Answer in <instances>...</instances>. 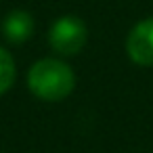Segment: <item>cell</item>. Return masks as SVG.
Here are the masks:
<instances>
[{
    "instance_id": "6da1fadb",
    "label": "cell",
    "mask_w": 153,
    "mask_h": 153,
    "mask_svg": "<svg viewBox=\"0 0 153 153\" xmlns=\"http://www.w3.org/2000/svg\"><path fill=\"white\" fill-rule=\"evenodd\" d=\"M27 88L34 97L59 103L67 99L76 88V74L63 61L55 57H46L36 61L27 71Z\"/></svg>"
},
{
    "instance_id": "277c9868",
    "label": "cell",
    "mask_w": 153,
    "mask_h": 153,
    "mask_svg": "<svg viewBox=\"0 0 153 153\" xmlns=\"http://www.w3.org/2000/svg\"><path fill=\"white\" fill-rule=\"evenodd\" d=\"M34 34V17L27 11H11L2 19V36L11 44H23Z\"/></svg>"
},
{
    "instance_id": "3957f363",
    "label": "cell",
    "mask_w": 153,
    "mask_h": 153,
    "mask_svg": "<svg viewBox=\"0 0 153 153\" xmlns=\"http://www.w3.org/2000/svg\"><path fill=\"white\" fill-rule=\"evenodd\" d=\"M126 55L132 63L153 67V17L138 21L126 38Z\"/></svg>"
},
{
    "instance_id": "5b68a950",
    "label": "cell",
    "mask_w": 153,
    "mask_h": 153,
    "mask_svg": "<svg viewBox=\"0 0 153 153\" xmlns=\"http://www.w3.org/2000/svg\"><path fill=\"white\" fill-rule=\"evenodd\" d=\"M15 78H17V65H15V59L13 55L0 46V97L7 94L13 84H15Z\"/></svg>"
},
{
    "instance_id": "7a4b0ae2",
    "label": "cell",
    "mask_w": 153,
    "mask_h": 153,
    "mask_svg": "<svg viewBox=\"0 0 153 153\" xmlns=\"http://www.w3.org/2000/svg\"><path fill=\"white\" fill-rule=\"evenodd\" d=\"M88 40L86 23L76 15H63L53 21L48 30V44L61 57H76Z\"/></svg>"
}]
</instances>
